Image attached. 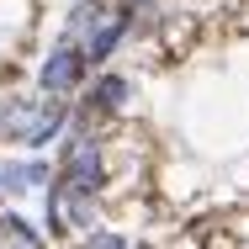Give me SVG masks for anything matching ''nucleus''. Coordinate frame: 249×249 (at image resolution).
Returning a JSON list of instances; mask_svg holds the SVG:
<instances>
[{
	"label": "nucleus",
	"mask_w": 249,
	"mask_h": 249,
	"mask_svg": "<svg viewBox=\"0 0 249 249\" xmlns=\"http://www.w3.org/2000/svg\"><path fill=\"white\" fill-rule=\"evenodd\" d=\"M69 127V101L64 96H11L0 101V138L5 143H27V149H48L53 138Z\"/></svg>",
	"instance_id": "nucleus-1"
},
{
	"label": "nucleus",
	"mask_w": 249,
	"mask_h": 249,
	"mask_svg": "<svg viewBox=\"0 0 249 249\" xmlns=\"http://www.w3.org/2000/svg\"><path fill=\"white\" fill-rule=\"evenodd\" d=\"M53 180H64L69 191H85V196H96L101 186H106V159H101V138L90 127H80L69 143H64V159H58V175Z\"/></svg>",
	"instance_id": "nucleus-2"
},
{
	"label": "nucleus",
	"mask_w": 249,
	"mask_h": 249,
	"mask_svg": "<svg viewBox=\"0 0 249 249\" xmlns=\"http://www.w3.org/2000/svg\"><path fill=\"white\" fill-rule=\"evenodd\" d=\"M85 69H90V64H85L80 43H64V37H58L48 48V58L37 64V85H43L48 96H69V90L85 80Z\"/></svg>",
	"instance_id": "nucleus-3"
},
{
	"label": "nucleus",
	"mask_w": 249,
	"mask_h": 249,
	"mask_svg": "<svg viewBox=\"0 0 249 249\" xmlns=\"http://www.w3.org/2000/svg\"><path fill=\"white\" fill-rule=\"evenodd\" d=\"M90 196L85 191H69L64 180H48V233H80L90 228Z\"/></svg>",
	"instance_id": "nucleus-4"
},
{
	"label": "nucleus",
	"mask_w": 249,
	"mask_h": 249,
	"mask_svg": "<svg viewBox=\"0 0 249 249\" xmlns=\"http://www.w3.org/2000/svg\"><path fill=\"white\" fill-rule=\"evenodd\" d=\"M101 27H106V5H101V0H80V5L64 16V43H80V48H85Z\"/></svg>",
	"instance_id": "nucleus-5"
},
{
	"label": "nucleus",
	"mask_w": 249,
	"mask_h": 249,
	"mask_svg": "<svg viewBox=\"0 0 249 249\" xmlns=\"http://www.w3.org/2000/svg\"><path fill=\"white\" fill-rule=\"evenodd\" d=\"M37 186H48V164H43V159H27V164H0V191H5V196L37 191Z\"/></svg>",
	"instance_id": "nucleus-6"
},
{
	"label": "nucleus",
	"mask_w": 249,
	"mask_h": 249,
	"mask_svg": "<svg viewBox=\"0 0 249 249\" xmlns=\"http://www.w3.org/2000/svg\"><path fill=\"white\" fill-rule=\"evenodd\" d=\"M127 96H133V85L122 74H101L96 85H90V96H85V111H117Z\"/></svg>",
	"instance_id": "nucleus-7"
},
{
	"label": "nucleus",
	"mask_w": 249,
	"mask_h": 249,
	"mask_svg": "<svg viewBox=\"0 0 249 249\" xmlns=\"http://www.w3.org/2000/svg\"><path fill=\"white\" fill-rule=\"evenodd\" d=\"M0 239H27V244H43V233H37L27 217H16V212H0Z\"/></svg>",
	"instance_id": "nucleus-8"
},
{
	"label": "nucleus",
	"mask_w": 249,
	"mask_h": 249,
	"mask_svg": "<svg viewBox=\"0 0 249 249\" xmlns=\"http://www.w3.org/2000/svg\"><path fill=\"white\" fill-rule=\"evenodd\" d=\"M74 249H127V239H122V233H106V228H101V233H90V239H80Z\"/></svg>",
	"instance_id": "nucleus-9"
},
{
	"label": "nucleus",
	"mask_w": 249,
	"mask_h": 249,
	"mask_svg": "<svg viewBox=\"0 0 249 249\" xmlns=\"http://www.w3.org/2000/svg\"><path fill=\"white\" fill-rule=\"evenodd\" d=\"M0 249H43V244H27V239H5Z\"/></svg>",
	"instance_id": "nucleus-10"
},
{
	"label": "nucleus",
	"mask_w": 249,
	"mask_h": 249,
	"mask_svg": "<svg viewBox=\"0 0 249 249\" xmlns=\"http://www.w3.org/2000/svg\"><path fill=\"white\" fill-rule=\"evenodd\" d=\"M127 249H149V244H127Z\"/></svg>",
	"instance_id": "nucleus-11"
},
{
	"label": "nucleus",
	"mask_w": 249,
	"mask_h": 249,
	"mask_svg": "<svg viewBox=\"0 0 249 249\" xmlns=\"http://www.w3.org/2000/svg\"><path fill=\"white\" fill-rule=\"evenodd\" d=\"M0 196H5V191H0Z\"/></svg>",
	"instance_id": "nucleus-12"
}]
</instances>
